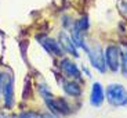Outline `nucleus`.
Here are the masks:
<instances>
[{"label": "nucleus", "instance_id": "obj_7", "mask_svg": "<svg viewBox=\"0 0 127 118\" xmlns=\"http://www.w3.org/2000/svg\"><path fill=\"white\" fill-rule=\"evenodd\" d=\"M60 70L66 78L72 81H82V74L77 65L70 58H62L60 61Z\"/></svg>", "mask_w": 127, "mask_h": 118}, {"label": "nucleus", "instance_id": "obj_9", "mask_svg": "<svg viewBox=\"0 0 127 118\" xmlns=\"http://www.w3.org/2000/svg\"><path fill=\"white\" fill-rule=\"evenodd\" d=\"M105 102V90L99 82H94L91 86V93H90V104L95 109H98Z\"/></svg>", "mask_w": 127, "mask_h": 118}, {"label": "nucleus", "instance_id": "obj_11", "mask_svg": "<svg viewBox=\"0 0 127 118\" xmlns=\"http://www.w3.org/2000/svg\"><path fill=\"white\" fill-rule=\"evenodd\" d=\"M18 118H58L57 115L50 113H36V111H25L19 114Z\"/></svg>", "mask_w": 127, "mask_h": 118}, {"label": "nucleus", "instance_id": "obj_2", "mask_svg": "<svg viewBox=\"0 0 127 118\" xmlns=\"http://www.w3.org/2000/svg\"><path fill=\"white\" fill-rule=\"evenodd\" d=\"M84 51L89 56V60L91 63V65L95 68L97 71H99L101 74H105L108 67H106V63H105V56H104V50L101 49L99 45H91L86 43V47Z\"/></svg>", "mask_w": 127, "mask_h": 118}, {"label": "nucleus", "instance_id": "obj_8", "mask_svg": "<svg viewBox=\"0 0 127 118\" xmlns=\"http://www.w3.org/2000/svg\"><path fill=\"white\" fill-rule=\"evenodd\" d=\"M58 42H60L61 47L64 49V51H66L69 54H72L73 57H79V51H77V46L75 45V42L72 40L70 35L66 31H61L58 33Z\"/></svg>", "mask_w": 127, "mask_h": 118}, {"label": "nucleus", "instance_id": "obj_14", "mask_svg": "<svg viewBox=\"0 0 127 118\" xmlns=\"http://www.w3.org/2000/svg\"><path fill=\"white\" fill-rule=\"evenodd\" d=\"M83 71H84V74H86L87 77H91V74H90V71L87 70V67H84V65H83V68H82Z\"/></svg>", "mask_w": 127, "mask_h": 118}, {"label": "nucleus", "instance_id": "obj_5", "mask_svg": "<svg viewBox=\"0 0 127 118\" xmlns=\"http://www.w3.org/2000/svg\"><path fill=\"white\" fill-rule=\"evenodd\" d=\"M44 102L47 104L48 110L53 114H57V115H69L70 114L69 103L65 99H62V97H54V96L51 95L48 97H46Z\"/></svg>", "mask_w": 127, "mask_h": 118}, {"label": "nucleus", "instance_id": "obj_16", "mask_svg": "<svg viewBox=\"0 0 127 118\" xmlns=\"http://www.w3.org/2000/svg\"><path fill=\"white\" fill-rule=\"evenodd\" d=\"M0 92H1V74H0Z\"/></svg>", "mask_w": 127, "mask_h": 118}, {"label": "nucleus", "instance_id": "obj_10", "mask_svg": "<svg viewBox=\"0 0 127 118\" xmlns=\"http://www.w3.org/2000/svg\"><path fill=\"white\" fill-rule=\"evenodd\" d=\"M61 83H62V89L64 92L66 93L68 96H72V97H80L82 95V88L77 82L72 79H61Z\"/></svg>", "mask_w": 127, "mask_h": 118}, {"label": "nucleus", "instance_id": "obj_6", "mask_svg": "<svg viewBox=\"0 0 127 118\" xmlns=\"http://www.w3.org/2000/svg\"><path fill=\"white\" fill-rule=\"evenodd\" d=\"M37 42L46 49V51H48L50 54L55 56V57H62V54L65 53L64 49L61 47L60 42L53 39V38H50V36H47V35L37 36Z\"/></svg>", "mask_w": 127, "mask_h": 118}, {"label": "nucleus", "instance_id": "obj_1", "mask_svg": "<svg viewBox=\"0 0 127 118\" xmlns=\"http://www.w3.org/2000/svg\"><path fill=\"white\" fill-rule=\"evenodd\" d=\"M105 99L113 107L124 106L127 100V89L120 83H111L105 89Z\"/></svg>", "mask_w": 127, "mask_h": 118}, {"label": "nucleus", "instance_id": "obj_17", "mask_svg": "<svg viewBox=\"0 0 127 118\" xmlns=\"http://www.w3.org/2000/svg\"><path fill=\"white\" fill-rule=\"evenodd\" d=\"M124 107H127V100H126V103H124Z\"/></svg>", "mask_w": 127, "mask_h": 118}, {"label": "nucleus", "instance_id": "obj_12", "mask_svg": "<svg viewBox=\"0 0 127 118\" xmlns=\"http://www.w3.org/2000/svg\"><path fill=\"white\" fill-rule=\"evenodd\" d=\"M120 68L124 77H127V46H124L120 53Z\"/></svg>", "mask_w": 127, "mask_h": 118}, {"label": "nucleus", "instance_id": "obj_13", "mask_svg": "<svg viewBox=\"0 0 127 118\" xmlns=\"http://www.w3.org/2000/svg\"><path fill=\"white\" fill-rule=\"evenodd\" d=\"M120 10H122V13L127 17V1H122L120 3Z\"/></svg>", "mask_w": 127, "mask_h": 118}, {"label": "nucleus", "instance_id": "obj_4", "mask_svg": "<svg viewBox=\"0 0 127 118\" xmlns=\"http://www.w3.org/2000/svg\"><path fill=\"white\" fill-rule=\"evenodd\" d=\"M120 53L122 50L118 45H108L104 50L106 67L112 72H118L120 70Z\"/></svg>", "mask_w": 127, "mask_h": 118}, {"label": "nucleus", "instance_id": "obj_15", "mask_svg": "<svg viewBox=\"0 0 127 118\" xmlns=\"http://www.w3.org/2000/svg\"><path fill=\"white\" fill-rule=\"evenodd\" d=\"M0 118H7V117L4 115V113H1V111H0Z\"/></svg>", "mask_w": 127, "mask_h": 118}, {"label": "nucleus", "instance_id": "obj_3", "mask_svg": "<svg viewBox=\"0 0 127 118\" xmlns=\"http://www.w3.org/2000/svg\"><path fill=\"white\" fill-rule=\"evenodd\" d=\"M1 93H3L6 109H13L14 106V75L10 71L1 74Z\"/></svg>", "mask_w": 127, "mask_h": 118}]
</instances>
